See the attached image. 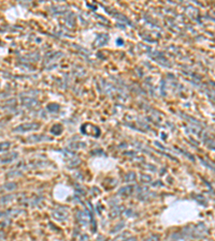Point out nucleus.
I'll use <instances>...</instances> for the list:
<instances>
[{
	"instance_id": "1",
	"label": "nucleus",
	"mask_w": 215,
	"mask_h": 241,
	"mask_svg": "<svg viewBox=\"0 0 215 241\" xmlns=\"http://www.w3.org/2000/svg\"><path fill=\"white\" fill-rule=\"evenodd\" d=\"M9 146H10V144L9 143H2V144H0V151L3 149H7Z\"/></svg>"
},
{
	"instance_id": "2",
	"label": "nucleus",
	"mask_w": 215,
	"mask_h": 241,
	"mask_svg": "<svg viewBox=\"0 0 215 241\" xmlns=\"http://www.w3.org/2000/svg\"><path fill=\"white\" fill-rule=\"evenodd\" d=\"M126 241H136V238H131V239H128Z\"/></svg>"
}]
</instances>
